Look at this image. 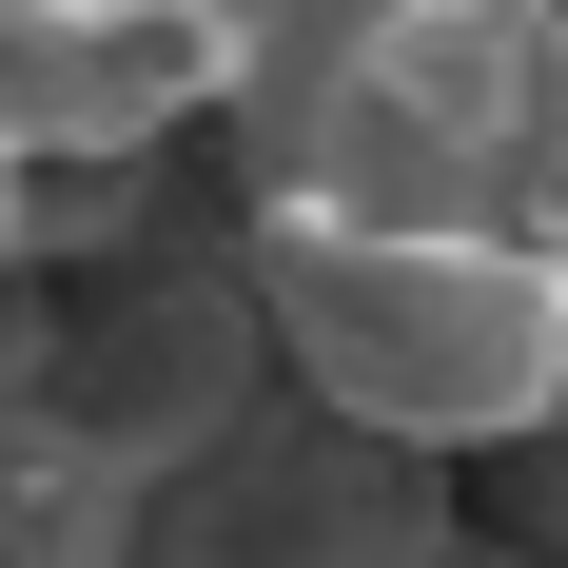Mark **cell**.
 <instances>
[{"label": "cell", "instance_id": "6da1fadb", "mask_svg": "<svg viewBox=\"0 0 568 568\" xmlns=\"http://www.w3.org/2000/svg\"><path fill=\"white\" fill-rule=\"evenodd\" d=\"M255 334L373 452L568 432V255L529 216H275L255 196Z\"/></svg>", "mask_w": 568, "mask_h": 568}, {"label": "cell", "instance_id": "7a4b0ae2", "mask_svg": "<svg viewBox=\"0 0 568 568\" xmlns=\"http://www.w3.org/2000/svg\"><path fill=\"white\" fill-rule=\"evenodd\" d=\"M275 216H529L568 176V0H393L353 59L216 118Z\"/></svg>", "mask_w": 568, "mask_h": 568}]
</instances>
